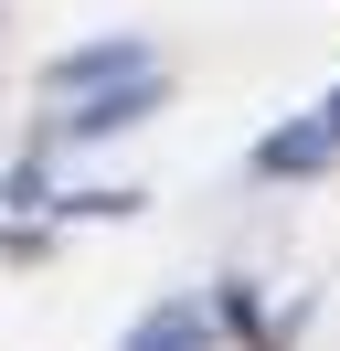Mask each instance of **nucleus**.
Masks as SVG:
<instances>
[{"mask_svg": "<svg viewBox=\"0 0 340 351\" xmlns=\"http://www.w3.org/2000/svg\"><path fill=\"white\" fill-rule=\"evenodd\" d=\"M127 75H149V43H127V32H117V43L64 53V64H53V86H64V96H85V86H127Z\"/></svg>", "mask_w": 340, "mask_h": 351, "instance_id": "obj_3", "label": "nucleus"}, {"mask_svg": "<svg viewBox=\"0 0 340 351\" xmlns=\"http://www.w3.org/2000/svg\"><path fill=\"white\" fill-rule=\"evenodd\" d=\"M149 107H160V75H127V86H106V96H75V107H64V138H117V128H138Z\"/></svg>", "mask_w": 340, "mask_h": 351, "instance_id": "obj_2", "label": "nucleus"}, {"mask_svg": "<svg viewBox=\"0 0 340 351\" xmlns=\"http://www.w3.org/2000/svg\"><path fill=\"white\" fill-rule=\"evenodd\" d=\"M340 149V96H330V107H319V117H298V128H276V138H255V171H266V181H308L319 171V160H330Z\"/></svg>", "mask_w": 340, "mask_h": 351, "instance_id": "obj_1", "label": "nucleus"}, {"mask_svg": "<svg viewBox=\"0 0 340 351\" xmlns=\"http://www.w3.org/2000/svg\"><path fill=\"white\" fill-rule=\"evenodd\" d=\"M127 351H212V319H202L191 298H170V308H149V319H138V341H127Z\"/></svg>", "mask_w": 340, "mask_h": 351, "instance_id": "obj_4", "label": "nucleus"}]
</instances>
